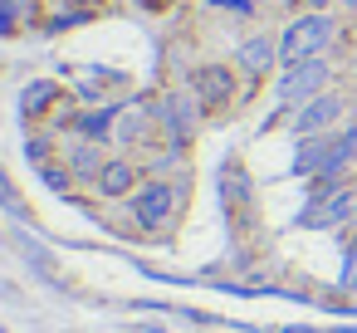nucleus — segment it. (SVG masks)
I'll list each match as a JSON object with an SVG mask.
<instances>
[{
	"label": "nucleus",
	"mask_w": 357,
	"mask_h": 333,
	"mask_svg": "<svg viewBox=\"0 0 357 333\" xmlns=\"http://www.w3.org/2000/svg\"><path fill=\"white\" fill-rule=\"evenodd\" d=\"M25 157L35 162V167H45V162H54V133H35V138H25Z\"/></svg>",
	"instance_id": "dca6fc26"
},
{
	"label": "nucleus",
	"mask_w": 357,
	"mask_h": 333,
	"mask_svg": "<svg viewBox=\"0 0 357 333\" xmlns=\"http://www.w3.org/2000/svg\"><path fill=\"white\" fill-rule=\"evenodd\" d=\"M118 113H123V103H93V108H79L69 133L108 147V142H113V133H118Z\"/></svg>",
	"instance_id": "9d476101"
},
{
	"label": "nucleus",
	"mask_w": 357,
	"mask_h": 333,
	"mask_svg": "<svg viewBox=\"0 0 357 333\" xmlns=\"http://www.w3.org/2000/svg\"><path fill=\"white\" fill-rule=\"evenodd\" d=\"M337 35V20L328 10H303L284 25L279 35V64H303V59H318Z\"/></svg>",
	"instance_id": "f03ea898"
},
{
	"label": "nucleus",
	"mask_w": 357,
	"mask_h": 333,
	"mask_svg": "<svg viewBox=\"0 0 357 333\" xmlns=\"http://www.w3.org/2000/svg\"><path fill=\"white\" fill-rule=\"evenodd\" d=\"M20 30V10H15V0H0V35H15Z\"/></svg>",
	"instance_id": "6ab92c4d"
},
{
	"label": "nucleus",
	"mask_w": 357,
	"mask_h": 333,
	"mask_svg": "<svg viewBox=\"0 0 357 333\" xmlns=\"http://www.w3.org/2000/svg\"><path fill=\"white\" fill-rule=\"evenodd\" d=\"M137 186H142V167H137L132 157H108V167H103L98 182H93V191L108 196V201H128Z\"/></svg>",
	"instance_id": "1a4fd4ad"
},
{
	"label": "nucleus",
	"mask_w": 357,
	"mask_h": 333,
	"mask_svg": "<svg viewBox=\"0 0 357 333\" xmlns=\"http://www.w3.org/2000/svg\"><path fill=\"white\" fill-rule=\"evenodd\" d=\"M20 250H25V260H30V265H35V269L45 274V284H54V289H64V274H59V265H54V255H50V250H45L40 240H30V235H25V240H20Z\"/></svg>",
	"instance_id": "4468645a"
},
{
	"label": "nucleus",
	"mask_w": 357,
	"mask_h": 333,
	"mask_svg": "<svg viewBox=\"0 0 357 333\" xmlns=\"http://www.w3.org/2000/svg\"><path fill=\"white\" fill-rule=\"evenodd\" d=\"M0 211L15 216V221H30V206H25V196H20V186L10 182V172H6V167H0Z\"/></svg>",
	"instance_id": "2eb2a0df"
},
{
	"label": "nucleus",
	"mask_w": 357,
	"mask_h": 333,
	"mask_svg": "<svg viewBox=\"0 0 357 333\" xmlns=\"http://www.w3.org/2000/svg\"><path fill=\"white\" fill-rule=\"evenodd\" d=\"M303 6H308V10H328V6H333V0H303Z\"/></svg>",
	"instance_id": "aec40b11"
},
{
	"label": "nucleus",
	"mask_w": 357,
	"mask_h": 333,
	"mask_svg": "<svg viewBox=\"0 0 357 333\" xmlns=\"http://www.w3.org/2000/svg\"><path fill=\"white\" fill-rule=\"evenodd\" d=\"M201 103H196V94L191 89H176V94H167L162 98V108H157V123L167 128V142L172 147H191V138H196V128H201Z\"/></svg>",
	"instance_id": "39448f33"
},
{
	"label": "nucleus",
	"mask_w": 357,
	"mask_h": 333,
	"mask_svg": "<svg viewBox=\"0 0 357 333\" xmlns=\"http://www.w3.org/2000/svg\"><path fill=\"white\" fill-rule=\"evenodd\" d=\"M342 118H347V98L328 89V94L308 98L303 108H294V133L298 138H318V133H333Z\"/></svg>",
	"instance_id": "0eeeda50"
},
{
	"label": "nucleus",
	"mask_w": 357,
	"mask_h": 333,
	"mask_svg": "<svg viewBox=\"0 0 357 333\" xmlns=\"http://www.w3.org/2000/svg\"><path fill=\"white\" fill-rule=\"evenodd\" d=\"M211 10H230V15H255L259 0H206Z\"/></svg>",
	"instance_id": "a211bd4d"
},
{
	"label": "nucleus",
	"mask_w": 357,
	"mask_h": 333,
	"mask_svg": "<svg viewBox=\"0 0 357 333\" xmlns=\"http://www.w3.org/2000/svg\"><path fill=\"white\" fill-rule=\"evenodd\" d=\"M50 103H64V89H59L54 79H35V84L20 94V113H25V123H45Z\"/></svg>",
	"instance_id": "ddd939ff"
},
{
	"label": "nucleus",
	"mask_w": 357,
	"mask_h": 333,
	"mask_svg": "<svg viewBox=\"0 0 357 333\" xmlns=\"http://www.w3.org/2000/svg\"><path fill=\"white\" fill-rule=\"evenodd\" d=\"M186 89L196 94L201 113L215 118V113H225V108L235 103V69H230V64H201V69L191 74Z\"/></svg>",
	"instance_id": "423d86ee"
},
{
	"label": "nucleus",
	"mask_w": 357,
	"mask_h": 333,
	"mask_svg": "<svg viewBox=\"0 0 357 333\" xmlns=\"http://www.w3.org/2000/svg\"><path fill=\"white\" fill-rule=\"evenodd\" d=\"M40 177H45V186H54V191H74V172H69L64 162H45Z\"/></svg>",
	"instance_id": "f3484780"
},
{
	"label": "nucleus",
	"mask_w": 357,
	"mask_h": 333,
	"mask_svg": "<svg viewBox=\"0 0 357 333\" xmlns=\"http://www.w3.org/2000/svg\"><path fill=\"white\" fill-rule=\"evenodd\" d=\"M298 225H308V230L357 225V186L352 182H337L328 196H308V211L298 216Z\"/></svg>",
	"instance_id": "20e7f679"
},
{
	"label": "nucleus",
	"mask_w": 357,
	"mask_h": 333,
	"mask_svg": "<svg viewBox=\"0 0 357 333\" xmlns=\"http://www.w3.org/2000/svg\"><path fill=\"white\" fill-rule=\"evenodd\" d=\"M64 167L74 172V182H98V172L108 167V147L103 142H89V138H74L64 147Z\"/></svg>",
	"instance_id": "9b49d317"
},
{
	"label": "nucleus",
	"mask_w": 357,
	"mask_h": 333,
	"mask_svg": "<svg viewBox=\"0 0 357 333\" xmlns=\"http://www.w3.org/2000/svg\"><path fill=\"white\" fill-rule=\"evenodd\" d=\"M181 196H186V186H181V182L147 177V182H142V186L128 196V211H132L137 230H147V235H162V230L176 221V211H181Z\"/></svg>",
	"instance_id": "f257e3e1"
},
{
	"label": "nucleus",
	"mask_w": 357,
	"mask_h": 333,
	"mask_svg": "<svg viewBox=\"0 0 357 333\" xmlns=\"http://www.w3.org/2000/svg\"><path fill=\"white\" fill-rule=\"evenodd\" d=\"M328 84H333V64L318 54V59H303V64H284L274 94H279V108H303L308 98L328 94Z\"/></svg>",
	"instance_id": "7ed1b4c3"
},
{
	"label": "nucleus",
	"mask_w": 357,
	"mask_h": 333,
	"mask_svg": "<svg viewBox=\"0 0 357 333\" xmlns=\"http://www.w3.org/2000/svg\"><path fill=\"white\" fill-rule=\"evenodd\" d=\"M152 108H147V98H132V103H123V113H118V133H113V142H123V147H147V138H152Z\"/></svg>",
	"instance_id": "f8f14e48"
},
{
	"label": "nucleus",
	"mask_w": 357,
	"mask_h": 333,
	"mask_svg": "<svg viewBox=\"0 0 357 333\" xmlns=\"http://www.w3.org/2000/svg\"><path fill=\"white\" fill-rule=\"evenodd\" d=\"M274 64H279V40H274V35H264V30H259V35H250V40L235 50V69H240L245 79H255V84H259Z\"/></svg>",
	"instance_id": "6e6552de"
}]
</instances>
